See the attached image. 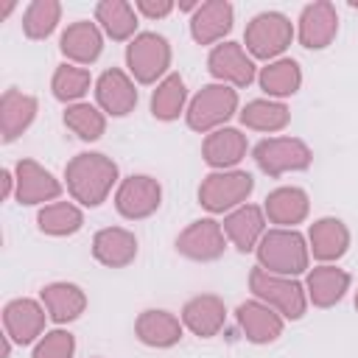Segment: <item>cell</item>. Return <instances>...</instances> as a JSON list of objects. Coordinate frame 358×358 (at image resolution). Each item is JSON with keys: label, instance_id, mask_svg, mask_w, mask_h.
Here are the masks:
<instances>
[{"label": "cell", "instance_id": "cell-1", "mask_svg": "<svg viewBox=\"0 0 358 358\" xmlns=\"http://www.w3.org/2000/svg\"><path fill=\"white\" fill-rule=\"evenodd\" d=\"M64 179H67V190L70 196L84 204V207H98L106 201V196L112 193L115 182H117V165L115 159H109L106 154L98 151H84L76 154L67 168H64Z\"/></svg>", "mask_w": 358, "mask_h": 358}, {"label": "cell", "instance_id": "cell-2", "mask_svg": "<svg viewBox=\"0 0 358 358\" xmlns=\"http://www.w3.org/2000/svg\"><path fill=\"white\" fill-rule=\"evenodd\" d=\"M257 260L260 268L271 271V274H282V277H296L302 271H308V260H310V249L305 243V238L296 229H268L260 243H257Z\"/></svg>", "mask_w": 358, "mask_h": 358}, {"label": "cell", "instance_id": "cell-3", "mask_svg": "<svg viewBox=\"0 0 358 358\" xmlns=\"http://www.w3.org/2000/svg\"><path fill=\"white\" fill-rule=\"evenodd\" d=\"M249 288H252L255 299L274 308L282 319H302L305 316L308 294L296 280L282 277V274H271V271L257 266L249 274Z\"/></svg>", "mask_w": 358, "mask_h": 358}, {"label": "cell", "instance_id": "cell-4", "mask_svg": "<svg viewBox=\"0 0 358 358\" xmlns=\"http://www.w3.org/2000/svg\"><path fill=\"white\" fill-rule=\"evenodd\" d=\"M238 112V92L227 84H207L201 87L193 101L187 103V126L193 131H215Z\"/></svg>", "mask_w": 358, "mask_h": 358}, {"label": "cell", "instance_id": "cell-5", "mask_svg": "<svg viewBox=\"0 0 358 358\" xmlns=\"http://www.w3.org/2000/svg\"><path fill=\"white\" fill-rule=\"evenodd\" d=\"M126 67L140 84H154L157 78L162 81L168 67H171V45L159 34H137L126 45Z\"/></svg>", "mask_w": 358, "mask_h": 358}, {"label": "cell", "instance_id": "cell-6", "mask_svg": "<svg viewBox=\"0 0 358 358\" xmlns=\"http://www.w3.org/2000/svg\"><path fill=\"white\" fill-rule=\"evenodd\" d=\"M252 190L255 179L246 171H215L199 185V204L210 213H232L235 207L246 204Z\"/></svg>", "mask_w": 358, "mask_h": 358}, {"label": "cell", "instance_id": "cell-7", "mask_svg": "<svg viewBox=\"0 0 358 358\" xmlns=\"http://www.w3.org/2000/svg\"><path fill=\"white\" fill-rule=\"evenodd\" d=\"M291 39H294V25L280 11H263V14H257L246 25V34H243L246 50L255 59H268V62H274L291 45Z\"/></svg>", "mask_w": 358, "mask_h": 358}, {"label": "cell", "instance_id": "cell-8", "mask_svg": "<svg viewBox=\"0 0 358 358\" xmlns=\"http://www.w3.org/2000/svg\"><path fill=\"white\" fill-rule=\"evenodd\" d=\"M257 168L268 176H282L291 171H305L313 162L310 148L296 137H268L260 140L252 151Z\"/></svg>", "mask_w": 358, "mask_h": 358}, {"label": "cell", "instance_id": "cell-9", "mask_svg": "<svg viewBox=\"0 0 358 358\" xmlns=\"http://www.w3.org/2000/svg\"><path fill=\"white\" fill-rule=\"evenodd\" d=\"M159 204H162V187L154 176L134 173L117 185L115 207L129 221H140V218L154 215L159 210Z\"/></svg>", "mask_w": 358, "mask_h": 358}, {"label": "cell", "instance_id": "cell-10", "mask_svg": "<svg viewBox=\"0 0 358 358\" xmlns=\"http://www.w3.org/2000/svg\"><path fill=\"white\" fill-rule=\"evenodd\" d=\"M227 249V235H224V227L213 218H199L193 221L179 238H176V252L185 255L187 260H199V263H207V260H215L221 257Z\"/></svg>", "mask_w": 358, "mask_h": 358}, {"label": "cell", "instance_id": "cell-11", "mask_svg": "<svg viewBox=\"0 0 358 358\" xmlns=\"http://www.w3.org/2000/svg\"><path fill=\"white\" fill-rule=\"evenodd\" d=\"M207 67L218 84L227 87H246L255 81V62L238 42H221L210 50Z\"/></svg>", "mask_w": 358, "mask_h": 358}, {"label": "cell", "instance_id": "cell-12", "mask_svg": "<svg viewBox=\"0 0 358 358\" xmlns=\"http://www.w3.org/2000/svg\"><path fill=\"white\" fill-rule=\"evenodd\" d=\"M14 179H17V201L20 204H45V201H56L62 193V182L42 168L36 159H20L14 168Z\"/></svg>", "mask_w": 358, "mask_h": 358}, {"label": "cell", "instance_id": "cell-13", "mask_svg": "<svg viewBox=\"0 0 358 358\" xmlns=\"http://www.w3.org/2000/svg\"><path fill=\"white\" fill-rule=\"evenodd\" d=\"M3 327H6V336L14 344L39 341V336L45 330V305H39L34 299H25V296L11 299L3 308Z\"/></svg>", "mask_w": 358, "mask_h": 358}, {"label": "cell", "instance_id": "cell-14", "mask_svg": "<svg viewBox=\"0 0 358 358\" xmlns=\"http://www.w3.org/2000/svg\"><path fill=\"white\" fill-rule=\"evenodd\" d=\"M338 31V14L336 6L327 0L310 3L299 14V42L308 50H322L336 39Z\"/></svg>", "mask_w": 358, "mask_h": 358}, {"label": "cell", "instance_id": "cell-15", "mask_svg": "<svg viewBox=\"0 0 358 358\" xmlns=\"http://www.w3.org/2000/svg\"><path fill=\"white\" fill-rule=\"evenodd\" d=\"M95 101L106 115L123 117L137 106V87L123 70L112 67L103 70L101 78L95 81Z\"/></svg>", "mask_w": 358, "mask_h": 358}, {"label": "cell", "instance_id": "cell-16", "mask_svg": "<svg viewBox=\"0 0 358 358\" xmlns=\"http://www.w3.org/2000/svg\"><path fill=\"white\" fill-rule=\"evenodd\" d=\"M235 316H238V324H241V330L246 333V338L252 344H268V341H277L282 336L285 319L274 308H268L266 302H260V299L241 302L238 310H235Z\"/></svg>", "mask_w": 358, "mask_h": 358}, {"label": "cell", "instance_id": "cell-17", "mask_svg": "<svg viewBox=\"0 0 358 358\" xmlns=\"http://www.w3.org/2000/svg\"><path fill=\"white\" fill-rule=\"evenodd\" d=\"M221 227H224L227 241H229L235 249L252 252V249H257L260 238L266 235V213H263L260 207H255V204H241V207H235V210L224 218Z\"/></svg>", "mask_w": 358, "mask_h": 358}, {"label": "cell", "instance_id": "cell-18", "mask_svg": "<svg viewBox=\"0 0 358 358\" xmlns=\"http://www.w3.org/2000/svg\"><path fill=\"white\" fill-rule=\"evenodd\" d=\"M92 255L106 268H123L137 257V238L123 227L98 229L92 238Z\"/></svg>", "mask_w": 358, "mask_h": 358}, {"label": "cell", "instance_id": "cell-19", "mask_svg": "<svg viewBox=\"0 0 358 358\" xmlns=\"http://www.w3.org/2000/svg\"><path fill=\"white\" fill-rule=\"evenodd\" d=\"M204 162L215 171H232L243 157H246V134H241L238 129L221 126L215 131H210L204 137L201 145Z\"/></svg>", "mask_w": 358, "mask_h": 358}, {"label": "cell", "instance_id": "cell-20", "mask_svg": "<svg viewBox=\"0 0 358 358\" xmlns=\"http://www.w3.org/2000/svg\"><path fill=\"white\" fill-rule=\"evenodd\" d=\"M350 291V274L338 266L322 263L316 268L308 271L305 280V294L316 308H333L336 302L344 299V294Z\"/></svg>", "mask_w": 358, "mask_h": 358}, {"label": "cell", "instance_id": "cell-21", "mask_svg": "<svg viewBox=\"0 0 358 358\" xmlns=\"http://www.w3.org/2000/svg\"><path fill=\"white\" fill-rule=\"evenodd\" d=\"M224 319H227V308L215 294L193 296L182 308V324L199 338H213L224 327Z\"/></svg>", "mask_w": 358, "mask_h": 358}, {"label": "cell", "instance_id": "cell-22", "mask_svg": "<svg viewBox=\"0 0 358 358\" xmlns=\"http://www.w3.org/2000/svg\"><path fill=\"white\" fill-rule=\"evenodd\" d=\"M36 117V98L20 90H6L0 98V137L3 143H14Z\"/></svg>", "mask_w": 358, "mask_h": 358}, {"label": "cell", "instance_id": "cell-23", "mask_svg": "<svg viewBox=\"0 0 358 358\" xmlns=\"http://www.w3.org/2000/svg\"><path fill=\"white\" fill-rule=\"evenodd\" d=\"M232 28V6L227 0L201 3L190 17V34L199 45H215Z\"/></svg>", "mask_w": 358, "mask_h": 358}, {"label": "cell", "instance_id": "cell-24", "mask_svg": "<svg viewBox=\"0 0 358 358\" xmlns=\"http://www.w3.org/2000/svg\"><path fill=\"white\" fill-rule=\"evenodd\" d=\"M103 48V36L98 31L95 22L90 20H78L73 25L64 28L62 39H59V50L73 62V64H90L101 56Z\"/></svg>", "mask_w": 358, "mask_h": 358}, {"label": "cell", "instance_id": "cell-25", "mask_svg": "<svg viewBox=\"0 0 358 358\" xmlns=\"http://www.w3.org/2000/svg\"><path fill=\"white\" fill-rule=\"evenodd\" d=\"M308 210H310V201H308V193L302 187H277L266 196V204H263L266 218L271 224L285 227V229L305 221Z\"/></svg>", "mask_w": 358, "mask_h": 358}, {"label": "cell", "instance_id": "cell-26", "mask_svg": "<svg viewBox=\"0 0 358 358\" xmlns=\"http://www.w3.org/2000/svg\"><path fill=\"white\" fill-rule=\"evenodd\" d=\"M308 243H310L308 249L313 252L316 260L330 263V260H338L347 252L350 229L338 218H319V221H313V227L308 232Z\"/></svg>", "mask_w": 358, "mask_h": 358}, {"label": "cell", "instance_id": "cell-27", "mask_svg": "<svg viewBox=\"0 0 358 358\" xmlns=\"http://www.w3.org/2000/svg\"><path fill=\"white\" fill-rule=\"evenodd\" d=\"M134 333H137V338L145 347L165 350V347L179 344V338H182V322L173 313H168V310H143L137 316Z\"/></svg>", "mask_w": 358, "mask_h": 358}, {"label": "cell", "instance_id": "cell-28", "mask_svg": "<svg viewBox=\"0 0 358 358\" xmlns=\"http://www.w3.org/2000/svg\"><path fill=\"white\" fill-rule=\"evenodd\" d=\"M42 305L53 322L67 324L84 313L87 296L76 282H50L42 288Z\"/></svg>", "mask_w": 358, "mask_h": 358}, {"label": "cell", "instance_id": "cell-29", "mask_svg": "<svg viewBox=\"0 0 358 358\" xmlns=\"http://www.w3.org/2000/svg\"><path fill=\"white\" fill-rule=\"evenodd\" d=\"M134 11L137 8L126 0H103L95 6V20L106 36L123 42V39H131L137 31V14Z\"/></svg>", "mask_w": 358, "mask_h": 358}, {"label": "cell", "instance_id": "cell-30", "mask_svg": "<svg viewBox=\"0 0 358 358\" xmlns=\"http://www.w3.org/2000/svg\"><path fill=\"white\" fill-rule=\"evenodd\" d=\"M288 120H291L288 106L280 101H271V98L249 101L241 109V123L246 129H255V131H280L288 126Z\"/></svg>", "mask_w": 358, "mask_h": 358}, {"label": "cell", "instance_id": "cell-31", "mask_svg": "<svg viewBox=\"0 0 358 358\" xmlns=\"http://www.w3.org/2000/svg\"><path fill=\"white\" fill-rule=\"evenodd\" d=\"M36 224L45 235L64 238V235H76L81 229L84 215L73 201H50L36 213Z\"/></svg>", "mask_w": 358, "mask_h": 358}, {"label": "cell", "instance_id": "cell-32", "mask_svg": "<svg viewBox=\"0 0 358 358\" xmlns=\"http://www.w3.org/2000/svg\"><path fill=\"white\" fill-rule=\"evenodd\" d=\"M260 87L274 95V98H285V95H294L302 84V70L294 59H274L268 62L263 70H260Z\"/></svg>", "mask_w": 358, "mask_h": 358}, {"label": "cell", "instance_id": "cell-33", "mask_svg": "<svg viewBox=\"0 0 358 358\" xmlns=\"http://www.w3.org/2000/svg\"><path fill=\"white\" fill-rule=\"evenodd\" d=\"M185 101H187V90H185L182 76L168 73L151 95V115L157 120H176L185 109Z\"/></svg>", "mask_w": 358, "mask_h": 358}, {"label": "cell", "instance_id": "cell-34", "mask_svg": "<svg viewBox=\"0 0 358 358\" xmlns=\"http://www.w3.org/2000/svg\"><path fill=\"white\" fill-rule=\"evenodd\" d=\"M64 126H67L78 140L92 143V140H98V137L106 131V117H103V112H101L98 106L78 101V103H70V106L64 109Z\"/></svg>", "mask_w": 358, "mask_h": 358}, {"label": "cell", "instance_id": "cell-35", "mask_svg": "<svg viewBox=\"0 0 358 358\" xmlns=\"http://www.w3.org/2000/svg\"><path fill=\"white\" fill-rule=\"evenodd\" d=\"M62 20V6L56 0H34L22 14V31L28 39H45L56 31Z\"/></svg>", "mask_w": 358, "mask_h": 358}, {"label": "cell", "instance_id": "cell-36", "mask_svg": "<svg viewBox=\"0 0 358 358\" xmlns=\"http://www.w3.org/2000/svg\"><path fill=\"white\" fill-rule=\"evenodd\" d=\"M90 81H92L90 78V70H84L78 64H59L56 73H53V78H50V90H53V95L59 101L78 103L87 95Z\"/></svg>", "mask_w": 358, "mask_h": 358}, {"label": "cell", "instance_id": "cell-37", "mask_svg": "<svg viewBox=\"0 0 358 358\" xmlns=\"http://www.w3.org/2000/svg\"><path fill=\"white\" fill-rule=\"evenodd\" d=\"M73 352H76L73 333H67V330H50V333H45L36 341L31 358H73Z\"/></svg>", "mask_w": 358, "mask_h": 358}, {"label": "cell", "instance_id": "cell-38", "mask_svg": "<svg viewBox=\"0 0 358 358\" xmlns=\"http://www.w3.org/2000/svg\"><path fill=\"white\" fill-rule=\"evenodd\" d=\"M134 8L148 20H162V17H168L173 11V3L171 0H137Z\"/></svg>", "mask_w": 358, "mask_h": 358}, {"label": "cell", "instance_id": "cell-39", "mask_svg": "<svg viewBox=\"0 0 358 358\" xmlns=\"http://www.w3.org/2000/svg\"><path fill=\"white\" fill-rule=\"evenodd\" d=\"M11 11H14V0H3V8H0V20H6Z\"/></svg>", "mask_w": 358, "mask_h": 358}, {"label": "cell", "instance_id": "cell-40", "mask_svg": "<svg viewBox=\"0 0 358 358\" xmlns=\"http://www.w3.org/2000/svg\"><path fill=\"white\" fill-rule=\"evenodd\" d=\"M355 308H358V291H355Z\"/></svg>", "mask_w": 358, "mask_h": 358}]
</instances>
